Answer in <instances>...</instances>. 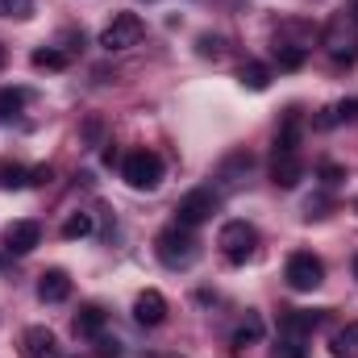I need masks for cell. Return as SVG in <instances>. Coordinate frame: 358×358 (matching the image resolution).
<instances>
[{"instance_id": "cell-1", "label": "cell", "mask_w": 358, "mask_h": 358, "mask_svg": "<svg viewBox=\"0 0 358 358\" xmlns=\"http://www.w3.org/2000/svg\"><path fill=\"white\" fill-rule=\"evenodd\" d=\"M155 255H159V263L163 267H171V271H183V267H192L196 259H200V242L192 238V229L187 225H167L159 238H155Z\"/></svg>"}, {"instance_id": "cell-2", "label": "cell", "mask_w": 358, "mask_h": 358, "mask_svg": "<svg viewBox=\"0 0 358 358\" xmlns=\"http://www.w3.org/2000/svg\"><path fill=\"white\" fill-rule=\"evenodd\" d=\"M121 176L134 192H155L163 183V159L155 150H129L121 163Z\"/></svg>"}, {"instance_id": "cell-3", "label": "cell", "mask_w": 358, "mask_h": 358, "mask_svg": "<svg viewBox=\"0 0 358 358\" xmlns=\"http://www.w3.org/2000/svg\"><path fill=\"white\" fill-rule=\"evenodd\" d=\"M325 50L334 55V63H355L358 59V21L350 13H338L325 25Z\"/></svg>"}, {"instance_id": "cell-4", "label": "cell", "mask_w": 358, "mask_h": 358, "mask_svg": "<svg viewBox=\"0 0 358 358\" xmlns=\"http://www.w3.org/2000/svg\"><path fill=\"white\" fill-rule=\"evenodd\" d=\"M217 246H221V255L229 263H246L255 255V246H259V229L250 221H225L221 234H217Z\"/></svg>"}, {"instance_id": "cell-5", "label": "cell", "mask_w": 358, "mask_h": 358, "mask_svg": "<svg viewBox=\"0 0 358 358\" xmlns=\"http://www.w3.org/2000/svg\"><path fill=\"white\" fill-rule=\"evenodd\" d=\"M213 213H221V196H217L213 187H192V192L176 204V221L179 225H187V229L213 221Z\"/></svg>"}, {"instance_id": "cell-6", "label": "cell", "mask_w": 358, "mask_h": 358, "mask_svg": "<svg viewBox=\"0 0 358 358\" xmlns=\"http://www.w3.org/2000/svg\"><path fill=\"white\" fill-rule=\"evenodd\" d=\"M283 279H287L292 292H317L325 283V267H321V259L313 250H296L287 259V267H283Z\"/></svg>"}, {"instance_id": "cell-7", "label": "cell", "mask_w": 358, "mask_h": 358, "mask_svg": "<svg viewBox=\"0 0 358 358\" xmlns=\"http://www.w3.org/2000/svg\"><path fill=\"white\" fill-rule=\"evenodd\" d=\"M142 34H146V25H142V17H138V13H117V17L104 25L100 46H104L108 55H117V50L138 46V42H142Z\"/></svg>"}, {"instance_id": "cell-8", "label": "cell", "mask_w": 358, "mask_h": 358, "mask_svg": "<svg viewBox=\"0 0 358 358\" xmlns=\"http://www.w3.org/2000/svg\"><path fill=\"white\" fill-rule=\"evenodd\" d=\"M134 321H138V325H146V329L163 325V321H167V300H163V292L146 287V292L134 300Z\"/></svg>"}, {"instance_id": "cell-9", "label": "cell", "mask_w": 358, "mask_h": 358, "mask_svg": "<svg viewBox=\"0 0 358 358\" xmlns=\"http://www.w3.org/2000/svg\"><path fill=\"white\" fill-rule=\"evenodd\" d=\"M38 242H42V225H38V221H13V225L4 229L8 255H29Z\"/></svg>"}, {"instance_id": "cell-10", "label": "cell", "mask_w": 358, "mask_h": 358, "mask_svg": "<svg viewBox=\"0 0 358 358\" xmlns=\"http://www.w3.org/2000/svg\"><path fill=\"white\" fill-rule=\"evenodd\" d=\"M321 325V313H304V308H292L279 317V338H292V342H304L313 329Z\"/></svg>"}, {"instance_id": "cell-11", "label": "cell", "mask_w": 358, "mask_h": 358, "mask_svg": "<svg viewBox=\"0 0 358 358\" xmlns=\"http://www.w3.org/2000/svg\"><path fill=\"white\" fill-rule=\"evenodd\" d=\"M59 346H55V334L46 325H29L21 334V358H55Z\"/></svg>"}, {"instance_id": "cell-12", "label": "cell", "mask_w": 358, "mask_h": 358, "mask_svg": "<svg viewBox=\"0 0 358 358\" xmlns=\"http://www.w3.org/2000/svg\"><path fill=\"white\" fill-rule=\"evenodd\" d=\"M304 179V163H300V155H283V150H275V159H271V183H279V187H296Z\"/></svg>"}, {"instance_id": "cell-13", "label": "cell", "mask_w": 358, "mask_h": 358, "mask_svg": "<svg viewBox=\"0 0 358 358\" xmlns=\"http://www.w3.org/2000/svg\"><path fill=\"white\" fill-rule=\"evenodd\" d=\"M67 296H71L67 271H46V275L38 279V300H42V304H63Z\"/></svg>"}, {"instance_id": "cell-14", "label": "cell", "mask_w": 358, "mask_h": 358, "mask_svg": "<svg viewBox=\"0 0 358 358\" xmlns=\"http://www.w3.org/2000/svg\"><path fill=\"white\" fill-rule=\"evenodd\" d=\"M300 134H304V117L292 108V113L283 117L279 134H275V150H283V155H300Z\"/></svg>"}, {"instance_id": "cell-15", "label": "cell", "mask_w": 358, "mask_h": 358, "mask_svg": "<svg viewBox=\"0 0 358 358\" xmlns=\"http://www.w3.org/2000/svg\"><path fill=\"white\" fill-rule=\"evenodd\" d=\"M104 308L100 304H84L80 313H76V321H71V329H76V338H100L104 334Z\"/></svg>"}, {"instance_id": "cell-16", "label": "cell", "mask_w": 358, "mask_h": 358, "mask_svg": "<svg viewBox=\"0 0 358 358\" xmlns=\"http://www.w3.org/2000/svg\"><path fill=\"white\" fill-rule=\"evenodd\" d=\"M259 338H263V317H259V313H246V321L234 329L229 346H234V350H246V346H255Z\"/></svg>"}, {"instance_id": "cell-17", "label": "cell", "mask_w": 358, "mask_h": 358, "mask_svg": "<svg viewBox=\"0 0 358 358\" xmlns=\"http://www.w3.org/2000/svg\"><path fill=\"white\" fill-rule=\"evenodd\" d=\"M29 63H34L38 71H67L71 55H67V50H59V46H42V50H34V55H29Z\"/></svg>"}, {"instance_id": "cell-18", "label": "cell", "mask_w": 358, "mask_h": 358, "mask_svg": "<svg viewBox=\"0 0 358 358\" xmlns=\"http://www.w3.org/2000/svg\"><path fill=\"white\" fill-rule=\"evenodd\" d=\"M329 350H334V358H358V321H350V325H342V329L334 334Z\"/></svg>"}, {"instance_id": "cell-19", "label": "cell", "mask_w": 358, "mask_h": 358, "mask_svg": "<svg viewBox=\"0 0 358 358\" xmlns=\"http://www.w3.org/2000/svg\"><path fill=\"white\" fill-rule=\"evenodd\" d=\"M275 63H279V71H296V67H304V46L275 38Z\"/></svg>"}, {"instance_id": "cell-20", "label": "cell", "mask_w": 358, "mask_h": 358, "mask_svg": "<svg viewBox=\"0 0 358 358\" xmlns=\"http://www.w3.org/2000/svg\"><path fill=\"white\" fill-rule=\"evenodd\" d=\"M25 100H29V92L25 88H0V121L17 117V113L25 108Z\"/></svg>"}, {"instance_id": "cell-21", "label": "cell", "mask_w": 358, "mask_h": 358, "mask_svg": "<svg viewBox=\"0 0 358 358\" xmlns=\"http://www.w3.org/2000/svg\"><path fill=\"white\" fill-rule=\"evenodd\" d=\"M0 187H8V192L29 187V171H25L21 163H0Z\"/></svg>"}, {"instance_id": "cell-22", "label": "cell", "mask_w": 358, "mask_h": 358, "mask_svg": "<svg viewBox=\"0 0 358 358\" xmlns=\"http://www.w3.org/2000/svg\"><path fill=\"white\" fill-rule=\"evenodd\" d=\"M92 234V213H71L67 221H63V238L67 242H80V238H88Z\"/></svg>"}, {"instance_id": "cell-23", "label": "cell", "mask_w": 358, "mask_h": 358, "mask_svg": "<svg viewBox=\"0 0 358 358\" xmlns=\"http://www.w3.org/2000/svg\"><path fill=\"white\" fill-rule=\"evenodd\" d=\"M242 84H246L250 92H267L271 67H263V63H246V67H242Z\"/></svg>"}, {"instance_id": "cell-24", "label": "cell", "mask_w": 358, "mask_h": 358, "mask_svg": "<svg viewBox=\"0 0 358 358\" xmlns=\"http://www.w3.org/2000/svg\"><path fill=\"white\" fill-rule=\"evenodd\" d=\"M250 167H255V159H250L246 150H238V155H229V159H225L221 179H225V183H234V176H242V171H250Z\"/></svg>"}, {"instance_id": "cell-25", "label": "cell", "mask_w": 358, "mask_h": 358, "mask_svg": "<svg viewBox=\"0 0 358 358\" xmlns=\"http://www.w3.org/2000/svg\"><path fill=\"white\" fill-rule=\"evenodd\" d=\"M317 176H321L325 187H338V183L346 179V167H342V163H321V171H317Z\"/></svg>"}, {"instance_id": "cell-26", "label": "cell", "mask_w": 358, "mask_h": 358, "mask_svg": "<svg viewBox=\"0 0 358 358\" xmlns=\"http://www.w3.org/2000/svg\"><path fill=\"white\" fill-rule=\"evenodd\" d=\"M34 0H0V17H29Z\"/></svg>"}, {"instance_id": "cell-27", "label": "cell", "mask_w": 358, "mask_h": 358, "mask_svg": "<svg viewBox=\"0 0 358 358\" xmlns=\"http://www.w3.org/2000/svg\"><path fill=\"white\" fill-rule=\"evenodd\" d=\"M271 358H304V342H292V338H279L275 355Z\"/></svg>"}, {"instance_id": "cell-28", "label": "cell", "mask_w": 358, "mask_h": 358, "mask_svg": "<svg viewBox=\"0 0 358 358\" xmlns=\"http://www.w3.org/2000/svg\"><path fill=\"white\" fill-rule=\"evenodd\" d=\"M334 117H338V121H358V100H342V104L334 108Z\"/></svg>"}, {"instance_id": "cell-29", "label": "cell", "mask_w": 358, "mask_h": 358, "mask_svg": "<svg viewBox=\"0 0 358 358\" xmlns=\"http://www.w3.org/2000/svg\"><path fill=\"white\" fill-rule=\"evenodd\" d=\"M96 346H100V358H121V342L117 338L113 342L108 338H96Z\"/></svg>"}, {"instance_id": "cell-30", "label": "cell", "mask_w": 358, "mask_h": 358, "mask_svg": "<svg viewBox=\"0 0 358 358\" xmlns=\"http://www.w3.org/2000/svg\"><path fill=\"white\" fill-rule=\"evenodd\" d=\"M221 50H225V46H221V38H208V34L200 38V55H221Z\"/></svg>"}, {"instance_id": "cell-31", "label": "cell", "mask_w": 358, "mask_h": 358, "mask_svg": "<svg viewBox=\"0 0 358 358\" xmlns=\"http://www.w3.org/2000/svg\"><path fill=\"white\" fill-rule=\"evenodd\" d=\"M50 176H55L50 167H38V171H29V183H50Z\"/></svg>"}, {"instance_id": "cell-32", "label": "cell", "mask_w": 358, "mask_h": 358, "mask_svg": "<svg viewBox=\"0 0 358 358\" xmlns=\"http://www.w3.org/2000/svg\"><path fill=\"white\" fill-rule=\"evenodd\" d=\"M350 17L358 21V0H350Z\"/></svg>"}, {"instance_id": "cell-33", "label": "cell", "mask_w": 358, "mask_h": 358, "mask_svg": "<svg viewBox=\"0 0 358 358\" xmlns=\"http://www.w3.org/2000/svg\"><path fill=\"white\" fill-rule=\"evenodd\" d=\"M355 279H358V255H355Z\"/></svg>"}, {"instance_id": "cell-34", "label": "cell", "mask_w": 358, "mask_h": 358, "mask_svg": "<svg viewBox=\"0 0 358 358\" xmlns=\"http://www.w3.org/2000/svg\"><path fill=\"white\" fill-rule=\"evenodd\" d=\"M0 63H4V50H0Z\"/></svg>"}, {"instance_id": "cell-35", "label": "cell", "mask_w": 358, "mask_h": 358, "mask_svg": "<svg viewBox=\"0 0 358 358\" xmlns=\"http://www.w3.org/2000/svg\"><path fill=\"white\" fill-rule=\"evenodd\" d=\"M355 208H358V204H355Z\"/></svg>"}]
</instances>
